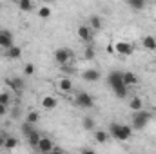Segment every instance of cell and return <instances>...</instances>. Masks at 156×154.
<instances>
[{
	"mask_svg": "<svg viewBox=\"0 0 156 154\" xmlns=\"http://www.w3.org/2000/svg\"><path fill=\"white\" fill-rule=\"evenodd\" d=\"M107 132H109V136H113V138L118 140V142H129V140L133 138V132H134V131H133V127H131V125L113 121V123L109 125Z\"/></svg>",
	"mask_w": 156,
	"mask_h": 154,
	"instance_id": "cell-1",
	"label": "cell"
},
{
	"mask_svg": "<svg viewBox=\"0 0 156 154\" xmlns=\"http://www.w3.org/2000/svg\"><path fill=\"white\" fill-rule=\"evenodd\" d=\"M151 118H153V114H151L149 111H138V113H134L133 118H131V127H133V131H142V129H145L147 123L151 121Z\"/></svg>",
	"mask_w": 156,
	"mask_h": 154,
	"instance_id": "cell-2",
	"label": "cell"
},
{
	"mask_svg": "<svg viewBox=\"0 0 156 154\" xmlns=\"http://www.w3.org/2000/svg\"><path fill=\"white\" fill-rule=\"evenodd\" d=\"M53 58H55V62H56L58 65L66 67V65L69 64V60L73 58V53H71V49H67V47H58V49L55 51Z\"/></svg>",
	"mask_w": 156,
	"mask_h": 154,
	"instance_id": "cell-3",
	"label": "cell"
},
{
	"mask_svg": "<svg viewBox=\"0 0 156 154\" xmlns=\"http://www.w3.org/2000/svg\"><path fill=\"white\" fill-rule=\"evenodd\" d=\"M75 103H76L78 107H82V109H93V105H94V98H93L89 93L80 91L76 96H75Z\"/></svg>",
	"mask_w": 156,
	"mask_h": 154,
	"instance_id": "cell-4",
	"label": "cell"
},
{
	"mask_svg": "<svg viewBox=\"0 0 156 154\" xmlns=\"http://www.w3.org/2000/svg\"><path fill=\"white\" fill-rule=\"evenodd\" d=\"M15 45V38H13V33L9 31V29H0V49H4V51H7V49H11Z\"/></svg>",
	"mask_w": 156,
	"mask_h": 154,
	"instance_id": "cell-5",
	"label": "cell"
},
{
	"mask_svg": "<svg viewBox=\"0 0 156 154\" xmlns=\"http://www.w3.org/2000/svg\"><path fill=\"white\" fill-rule=\"evenodd\" d=\"M113 45H115V53L120 54V56H131L133 51H134L133 44H131V42H125V40H120V42L113 44Z\"/></svg>",
	"mask_w": 156,
	"mask_h": 154,
	"instance_id": "cell-6",
	"label": "cell"
},
{
	"mask_svg": "<svg viewBox=\"0 0 156 154\" xmlns=\"http://www.w3.org/2000/svg\"><path fill=\"white\" fill-rule=\"evenodd\" d=\"M5 85H7L11 91H15L16 94H22V93H24V87H26L24 80H22V78H18V76L7 78V80H5Z\"/></svg>",
	"mask_w": 156,
	"mask_h": 154,
	"instance_id": "cell-7",
	"label": "cell"
},
{
	"mask_svg": "<svg viewBox=\"0 0 156 154\" xmlns=\"http://www.w3.org/2000/svg\"><path fill=\"white\" fill-rule=\"evenodd\" d=\"M107 82H109V87L113 89V87H116L120 83H123V73L122 71H111L109 75H107Z\"/></svg>",
	"mask_w": 156,
	"mask_h": 154,
	"instance_id": "cell-8",
	"label": "cell"
},
{
	"mask_svg": "<svg viewBox=\"0 0 156 154\" xmlns=\"http://www.w3.org/2000/svg\"><path fill=\"white\" fill-rule=\"evenodd\" d=\"M78 38L82 40V42H91L93 40V29L89 27V26H78Z\"/></svg>",
	"mask_w": 156,
	"mask_h": 154,
	"instance_id": "cell-9",
	"label": "cell"
},
{
	"mask_svg": "<svg viewBox=\"0 0 156 154\" xmlns=\"http://www.w3.org/2000/svg\"><path fill=\"white\" fill-rule=\"evenodd\" d=\"M37 149L40 151V154H49L53 149H55V143H53V140H51V138H42Z\"/></svg>",
	"mask_w": 156,
	"mask_h": 154,
	"instance_id": "cell-10",
	"label": "cell"
},
{
	"mask_svg": "<svg viewBox=\"0 0 156 154\" xmlns=\"http://www.w3.org/2000/svg\"><path fill=\"white\" fill-rule=\"evenodd\" d=\"M100 71L98 69H85L83 73H82V78L85 80V82H98L100 80Z\"/></svg>",
	"mask_w": 156,
	"mask_h": 154,
	"instance_id": "cell-11",
	"label": "cell"
},
{
	"mask_svg": "<svg viewBox=\"0 0 156 154\" xmlns=\"http://www.w3.org/2000/svg\"><path fill=\"white\" fill-rule=\"evenodd\" d=\"M4 56H5V58H9V60H18V58H22V47L13 45L11 49L4 51Z\"/></svg>",
	"mask_w": 156,
	"mask_h": 154,
	"instance_id": "cell-12",
	"label": "cell"
},
{
	"mask_svg": "<svg viewBox=\"0 0 156 154\" xmlns=\"http://www.w3.org/2000/svg\"><path fill=\"white\" fill-rule=\"evenodd\" d=\"M56 105H58V100H56L55 96H44V98H42V107H44V109L53 111V109H56Z\"/></svg>",
	"mask_w": 156,
	"mask_h": 154,
	"instance_id": "cell-13",
	"label": "cell"
},
{
	"mask_svg": "<svg viewBox=\"0 0 156 154\" xmlns=\"http://www.w3.org/2000/svg\"><path fill=\"white\" fill-rule=\"evenodd\" d=\"M93 132H94V140H96L98 143H107V142H109V138H111V136H109V132H107V131H104V129H94Z\"/></svg>",
	"mask_w": 156,
	"mask_h": 154,
	"instance_id": "cell-14",
	"label": "cell"
},
{
	"mask_svg": "<svg viewBox=\"0 0 156 154\" xmlns=\"http://www.w3.org/2000/svg\"><path fill=\"white\" fill-rule=\"evenodd\" d=\"M140 80L138 76L134 75V73H131V71H123V83L127 85V87H133V85H136Z\"/></svg>",
	"mask_w": 156,
	"mask_h": 154,
	"instance_id": "cell-15",
	"label": "cell"
},
{
	"mask_svg": "<svg viewBox=\"0 0 156 154\" xmlns=\"http://www.w3.org/2000/svg\"><path fill=\"white\" fill-rule=\"evenodd\" d=\"M129 109L133 113H138V111H144V100L140 96H134L131 102H129Z\"/></svg>",
	"mask_w": 156,
	"mask_h": 154,
	"instance_id": "cell-16",
	"label": "cell"
},
{
	"mask_svg": "<svg viewBox=\"0 0 156 154\" xmlns=\"http://www.w3.org/2000/svg\"><path fill=\"white\" fill-rule=\"evenodd\" d=\"M142 47L147 49V51H156V38L151 37V35L144 37V40H142Z\"/></svg>",
	"mask_w": 156,
	"mask_h": 154,
	"instance_id": "cell-17",
	"label": "cell"
},
{
	"mask_svg": "<svg viewBox=\"0 0 156 154\" xmlns=\"http://www.w3.org/2000/svg\"><path fill=\"white\" fill-rule=\"evenodd\" d=\"M111 91L115 93V96H116V98H120V100H123V98L127 96V91H129V87H127L125 83H120V85H116V87H113Z\"/></svg>",
	"mask_w": 156,
	"mask_h": 154,
	"instance_id": "cell-18",
	"label": "cell"
},
{
	"mask_svg": "<svg viewBox=\"0 0 156 154\" xmlns=\"http://www.w3.org/2000/svg\"><path fill=\"white\" fill-rule=\"evenodd\" d=\"M58 89H60L62 93H69V91L73 89V82H71L69 78H60V80H58Z\"/></svg>",
	"mask_w": 156,
	"mask_h": 154,
	"instance_id": "cell-19",
	"label": "cell"
},
{
	"mask_svg": "<svg viewBox=\"0 0 156 154\" xmlns=\"http://www.w3.org/2000/svg\"><path fill=\"white\" fill-rule=\"evenodd\" d=\"M82 127H83L85 131H94V129H96V121H94V118H93V116H83V120H82Z\"/></svg>",
	"mask_w": 156,
	"mask_h": 154,
	"instance_id": "cell-20",
	"label": "cell"
},
{
	"mask_svg": "<svg viewBox=\"0 0 156 154\" xmlns=\"http://www.w3.org/2000/svg\"><path fill=\"white\" fill-rule=\"evenodd\" d=\"M89 27H91L93 31H98V29H102V18H100L98 15H93V16L89 18Z\"/></svg>",
	"mask_w": 156,
	"mask_h": 154,
	"instance_id": "cell-21",
	"label": "cell"
},
{
	"mask_svg": "<svg viewBox=\"0 0 156 154\" xmlns=\"http://www.w3.org/2000/svg\"><path fill=\"white\" fill-rule=\"evenodd\" d=\"M40 140H42V136H40L38 131H33V132L27 136V142H29V145H31V147H38Z\"/></svg>",
	"mask_w": 156,
	"mask_h": 154,
	"instance_id": "cell-22",
	"label": "cell"
},
{
	"mask_svg": "<svg viewBox=\"0 0 156 154\" xmlns=\"http://www.w3.org/2000/svg\"><path fill=\"white\" fill-rule=\"evenodd\" d=\"M96 56V49H94V45L93 44H87V47L83 49V58L85 60H93Z\"/></svg>",
	"mask_w": 156,
	"mask_h": 154,
	"instance_id": "cell-23",
	"label": "cell"
},
{
	"mask_svg": "<svg viewBox=\"0 0 156 154\" xmlns=\"http://www.w3.org/2000/svg\"><path fill=\"white\" fill-rule=\"evenodd\" d=\"M4 147H5L7 151H13V149L18 147V140H16L15 136H5V143H4Z\"/></svg>",
	"mask_w": 156,
	"mask_h": 154,
	"instance_id": "cell-24",
	"label": "cell"
},
{
	"mask_svg": "<svg viewBox=\"0 0 156 154\" xmlns=\"http://www.w3.org/2000/svg\"><path fill=\"white\" fill-rule=\"evenodd\" d=\"M127 5L131 9H134V11H142L145 7V2L144 0H127Z\"/></svg>",
	"mask_w": 156,
	"mask_h": 154,
	"instance_id": "cell-25",
	"label": "cell"
},
{
	"mask_svg": "<svg viewBox=\"0 0 156 154\" xmlns=\"http://www.w3.org/2000/svg\"><path fill=\"white\" fill-rule=\"evenodd\" d=\"M18 9L27 13V11H33V9H35V4H33L31 0H20V2H18Z\"/></svg>",
	"mask_w": 156,
	"mask_h": 154,
	"instance_id": "cell-26",
	"label": "cell"
},
{
	"mask_svg": "<svg viewBox=\"0 0 156 154\" xmlns=\"http://www.w3.org/2000/svg\"><path fill=\"white\" fill-rule=\"evenodd\" d=\"M20 131H22V134L27 138V136H29L33 131H37V129H35V125H33V123H27V121H24V123H22V127H20Z\"/></svg>",
	"mask_w": 156,
	"mask_h": 154,
	"instance_id": "cell-27",
	"label": "cell"
},
{
	"mask_svg": "<svg viewBox=\"0 0 156 154\" xmlns=\"http://www.w3.org/2000/svg\"><path fill=\"white\" fill-rule=\"evenodd\" d=\"M38 120H40V114L37 113V111H29L27 116H26V121H27V123H33V125H37Z\"/></svg>",
	"mask_w": 156,
	"mask_h": 154,
	"instance_id": "cell-28",
	"label": "cell"
},
{
	"mask_svg": "<svg viewBox=\"0 0 156 154\" xmlns=\"http://www.w3.org/2000/svg\"><path fill=\"white\" fill-rule=\"evenodd\" d=\"M37 15H38L40 18H49L51 16V7L49 5H42V7H38Z\"/></svg>",
	"mask_w": 156,
	"mask_h": 154,
	"instance_id": "cell-29",
	"label": "cell"
},
{
	"mask_svg": "<svg viewBox=\"0 0 156 154\" xmlns=\"http://www.w3.org/2000/svg\"><path fill=\"white\" fill-rule=\"evenodd\" d=\"M35 71H37L35 64H26V65H24V75H26V76H33Z\"/></svg>",
	"mask_w": 156,
	"mask_h": 154,
	"instance_id": "cell-30",
	"label": "cell"
},
{
	"mask_svg": "<svg viewBox=\"0 0 156 154\" xmlns=\"http://www.w3.org/2000/svg\"><path fill=\"white\" fill-rule=\"evenodd\" d=\"M11 103V94L9 93H0V105H9Z\"/></svg>",
	"mask_w": 156,
	"mask_h": 154,
	"instance_id": "cell-31",
	"label": "cell"
},
{
	"mask_svg": "<svg viewBox=\"0 0 156 154\" xmlns=\"http://www.w3.org/2000/svg\"><path fill=\"white\" fill-rule=\"evenodd\" d=\"M4 143H5V134H2V132H0V149L4 147Z\"/></svg>",
	"mask_w": 156,
	"mask_h": 154,
	"instance_id": "cell-32",
	"label": "cell"
},
{
	"mask_svg": "<svg viewBox=\"0 0 156 154\" xmlns=\"http://www.w3.org/2000/svg\"><path fill=\"white\" fill-rule=\"evenodd\" d=\"M82 154H98V152H96V151H93V149H83Z\"/></svg>",
	"mask_w": 156,
	"mask_h": 154,
	"instance_id": "cell-33",
	"label": "cell"
},
{
	"mask_svg": "<svg viewBox=\"0 0 156 154\" xmlns=\"http://www.w3.org/2000/svg\"><path fill=\"white\" fill-rule=\"evenodd\" d=\"M49 154H66V152H64L62 149H56V147H55V149H53V151H51Z\"/></svg>",
	"mask_w": 156,
	"mask_h": 154,
	"instance_id": "cell-34",
	"label": "cell"
},
{
	"mask_svg": "<svg viewBox=\"0 0 156 154\" xmlns=\"http://www.w3.org/2000/svg\"><path fill=\"white\" fill-rule=\"evenodd\" d=\"M5 113H7V107L5 105H0V116H5Z\"/></svg>",
	"mask_w": 156,
	"mask_h": 154,
	"instance_id": "cell-35",
	"label": "cell"
},
{
	"mask_svg": "<svg viewBox=\"0 0 156 154\" xmlns=\"http://www.w3.org/2000/svg\"><path fill=\"white\" fill-rule=\"evenodd\" d=\"M0 7H2V4H0Z\"/></svg>",
	"mask_w": 156,
	"mask_h": 154,
	"instance_id": "cell-36",
	"label": "cell"
}]
</instances>
